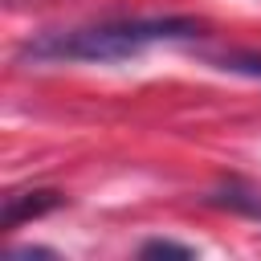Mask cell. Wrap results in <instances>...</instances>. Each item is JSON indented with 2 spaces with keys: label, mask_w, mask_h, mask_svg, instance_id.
Instances as JSON below:
<instances>
[{
  "label": "cell",
  "mask_w": 261,
  "mask_h": 261,
  "mask_svg": "<svg viewBox=\"0 0 261 261\" xmlns=\"http://www.w3.org/2000/svg\"><path fill=\"white\" fill-rule=\"evenodd\" d=\"M204 20L196 16H126V20H102V24H82V29H53L33 37L20 57L24 61H126L139 57L151 45H171V41H196L204 37Z\"/></svg>",
  "instance_id": "obj_1"
},
{
  "label": "cell",
  "mask_w": 261,
  "mask_h": 261,
  "mask_svg": "<svg viewBox=\"0 0 261 261\" xmlns=\"http://www.w3.org/2000/svg\"><path fill=\"white\" fill-rule=\"evenodd\" d=\"M61 204H65V196L53 192V188L12 192V196L4 200V216H0V224H4V228H20L24 220H37V216H45V212H53V208H61Z\"/></svg>",
  "instance_id": "obj_2"
},
{
  "label": "cell",
  "mask_w": 261,
  "mask_h": 261,
  "mask_svg": "<svg viewBox=\"0 0 261 261\" xmlns=\"http://www.w3.org/2000/svg\"><path fill=\"white\" fill-rule=\"evenodd\" d=\"M208 204L228 208V212H245V216H257V220H261V192L249 188V184H237V179H228L224 188H216V192L208 196Z\"/></svg>",
  "instance_id": "obj_3"
},
{
  "label": "cell",
  "mask_w": 261,
  "mask_h": 261,
  "mask_svg": "<svg viewBox=\"0 0 261 261\" xmlns=\"http://www.w3.org/2000/svg\"><path fill=\"white\" fill-rule=\"evenodd\" d=\"M216 69H228V73H245V77H261V53L253 49H228L220 57H212Z\"/></svg>",
  "instance_id": "obj_4"
},
{
  "label": "cell",
  "mask_w": 261,
  "mask_h": 261,
  "mask_svg": "<svg viewBox=\"0 0 261 261\" xmlns=\"http://www.w3.org/2000/svg\"><path fill=\"white\" fill-rule=\"evenodd\" d=\"M139 253L143 257H196L192 245H175V241H147Z\"/></svg>",
  "instance_id": "obj_5"
}]
</instances>
